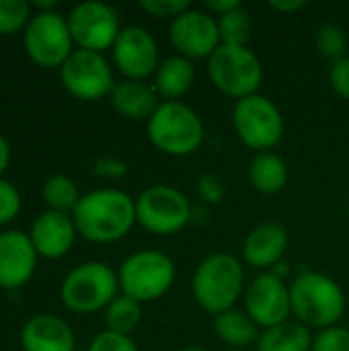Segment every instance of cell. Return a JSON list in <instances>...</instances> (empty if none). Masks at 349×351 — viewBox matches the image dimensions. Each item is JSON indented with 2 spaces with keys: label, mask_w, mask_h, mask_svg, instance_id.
Masks as SVG:
<instances>
[{
  "label": "cell",
  "mask_w": 349,
  "mask_h": 351,
  "mask_svg": "<svg viewBox=\"0 0 349 351\" xmlns=\"http://www.w3.org/2000/svg\"><path fill=\"white\" fill-rule=\"evenodd\" d=\"M78 234L91 243H115L136 222V202L121 189H95L80 197L72 212Z\"/></svg>",
  "instance_id": "6da1fadb"
},
{
  "label": "cell",
  "mask_w": 349,
  "mask_h": 351,
  "mask_svg": "<svg viewBox=\"0 0 349 351\" xmlns=\"http://www.w3.org/2000/svg\"><path fill=\"white\" fill-rule=\"evenodd\" d=\"M245 290V269L230 253H214L206 257L191 280L195 302L210 315L218 317L232 311Z\"/></svg>",
  "instance_id": "7a4b0ae2"
},
{
  "label": "cell",
  "mask_w": 349,
  "mask_h": 351,
  "mask_svg": "<svg viewBox=\"0 0 349 351\" xmlns=\"http://www.w3.org/2000/svg\"><path fill=\"white\" fill-rule=\"evenodd\" d=\"M292 313L309 329H331L346 313V296L339 284L317 271L300 274L290 286Z\"/></svg>",
  "instance_id": "3957f363"
},
{
  "label": "cell",
  "mask_w": 349,
  "mask_h": 351,
  "mask_svg": "<svg viewBox=\"0 0 349 351\" xmlns=\"http://www.w3.org/2000/svg\"><path fill=\"white\" fill-rule=\"evenodd\" d=\"M148 138L165 154L187 156L204 142L200 115L181 101H163L148 119Z\"/></svg>",
  "instance_id": "277c9868"
},
{
  "label": "cell",
  "mask_w": 349,
  "mask_h": 351,
  "mask_svg": "<svg viewBox=\"0 0 349 351\" xmlns=\"http://www.w3.org/2000/svg\"><path fill=\"white\" fill-rule=\"evenodd\" d=\"M117 290L119 280L109 265L101 261H86L64 278L60 298L68 311L88 315L107 308L117 298Z\"/></svg>",
  "instance_id": "5b68a950"
},
{
  "label": "cell",
  "mask_w": 349,
  "mask_h": 351,
  "mask_svg": "<svg viewBox=\"0 0 349 351\" xmlns=\"http://www.w3.org/2000/svg\"><path fill=\"white\" fill-rule=\"evenodd\" d=\"M175 263L160 251H138L130 255L119 271V290L136 302H152L165 296L175 282Z\"/></svg>",
  "instance_id": "8992f818"
},
{
  "label": "cell",
  "mask_w": 349,
  "mask_h": 351,
  "mask_svg": "<svg viewBox=\"0 0 349 351\" xmlns=\"http://www.w3.org/2000/svg\"><path fill=\"white\" fill-rule=\"evenodd\" d=\"M208 74L220 93L241 101L257 95L263 80V66L249 47L220 45L208 58Z\"/></svg>",
  "instance_id": "52a82bcc"
},
{
  "label": "cell",
  "mask_w": 349,
  "mask_h": 351,
  "mask_svg": "<svg viewBox=\"0 0 349 351\" xmlns=\"http://www.w3.org/2000/svg\"><path fill=\"white\" fill-rule=\"evenodd\" d=\"M191 214L189 199L169 185L148 187L136 199V222L150 234H177L191 222Z\"/></svg>",
  "instance_id": "ba28073f"
},
{
  "label": "cell",
  "mask_w": 349,
  "mask_h": 351,
  "mask_svg": "<svg viewBox=\"0 0 349 351\" xmlns=\"http://www.w3.org/2000/svg\"><path fill=\"white\" fill-rule=\"evenodd\" d=\"M23 43L27 56L41 68H62L74 51L68 19L60 12H35L25 27Z\"/></svg>",
  "instance_id": "9c48e42d"
},
{
  "label": "cell",
  "mask_w": 349,
  "mask_h": 351,
  "mask_svg": "<svg viewBox=\"0 0 349 351\" xmlns=\"http://www.w3.org/2000/svg\"><path fill=\"white\" fill-rule=\"evenodd\" d=\"M232 125L241 142L257 152H269L284 136V119L280 109L263 95H251L237 101Z\"/></svg>",
  "instance_id": "30bf717a"
},
{
  "label": "cell",
  "mask_w": 349,
  "mask_h": 351,
  "mask_svg": "<svg viewBox=\"0 0 349 351\" xmlns=\"http://www.w3.org/2000/svg\"><path fill=\"white\" fill-rule=\"evenodd\" d=\"M66 90L80 101H99L115 88L109 62L88 49H74L60 68Z\"/></svg>",
  "instance_id": "8fae6325"
},
{
  "label": "cell",
  "mask_w": 349,
  "mask_h": 351,
  "mask_svg": "<svg viewBox=\"0 0 349 351\" xmlns=\"http://www.w3.org/2000/svg\"><path fill=\"white\" fill-rule=\"evenodd\" d=\"M68 27L78 49H88L97 53L113 47L121 31L115 8L105 2L76 4L68 14Z\"/></svg>",
  "instance_id": "7c38bea8"
},
{
  "label": "cell",
  "mask_w": 349,
  "mask_h": 351,
  "mask_svg": "<svg viewBox=\"0 0 349 351\" xmlns=\"http://www.w3.org/2000/svg\"><path fill=\"white\" fill-rule=\"evenodd\" d=\"M247 315L265 329L278 327L288 321L292 313L290 288L284 280L272 271L257 276L245 292Z\"/></svg>",
  "instance_id": "4fadbf2b"
},
{
  "label": "cell",
  "mask_w": 349,
  "mask_h": 351,
  "mask_svg": "<svg viewBox=\"0 0 349 351\" xmlns=\"http://www.w3.org/2000/svg\"><path fill=\"white\" fill-rule=\"evenodd\" d=\"M171 43L179 51V56L193 58H210L222 43L218 21L200 8H189L179 14L171 23Z\"/></svg>",
  "instance_id": "5bb4252c"
},
{
  "label": "cell",
  "mask_w": 349,
  "mask_h": 351,
  "mask_svg": "<svg viewBox=\"0 0 349 351\" xmlns=\"http://www.w3.org/2000/svg\"><path fill=\"white\" fill-rule=\"evenodd\" d=\"M113 62L128 80H144L158 68V45L154 37L138 25L123 27L113 43Z\"/></svg>",
  "instance_id": "9a60e30c"
},
{
  "label": "cell",
  "mask_w": 349,
  "mask_h": 351,
  "mask_svg": "<svg viewBox=\"0 0 349 351\" xmlns=\"http://www.w3.org/2000/svg\"><path fill=\"white\" fill-rule=\"evenodd\" d=\"M37 257L29 234L21 230L0 232V288H23L35 274Z\"/></svg>",
  "instance_id": "2e32d148"
},
{
  "label": "cell",
  "mask_w": 349,
  "mask_h": 351,
  "mask_svg": "<svg viewBox=\"0 0 349 351\" xmlns=\"http://www.w3.org/2000/svg\"><path fill=\"white\" fill-rule=\"evenodd\" d=\"M76 232L78 230L72 216L47 210L41 216H37L35 222L31 224L29 239L39 257L60 259L72 249Z\"/></svg>",
  "instance_id": "e0dca14e"
},
{
  "label": "cell",
  "mask_w": 349,
  "mask_h": 351,
  "mask_svg": "<svg viewBox=\"0 0 349 351\" xmlns=\"http://www.w3.org/2000/svg\"><path fill=\"white\" fill-rule=\"evenodd\" d=\"M288 251V230L280 222H263L255 226L243 245V259L255 269H269L282 263Z\"/></svg>",
  "instance_id": "ac0fdd59"
},
{
  "label": "cell",
  "mask_w": 349,
  "mask_h": 351,
  "mask_svg": "<svg viewBox=\"0 0 349 351\" xmlns=\"http://www.w3.org/2000/svg\"><path fill=\"white\" fill-rule=\"evenodd\" d=\"M76 339L66 321L53 315L29 319L21 331L23 351H74Z\"/></svg>",
  "instance_id": "d6986e66"
},
{
  "label": "cell",
  "mask_w": 349,
  "mask_h": 351,
  "mask_svg": "<svg viewBox=\"0 0 349 351\" xmlns=\"http://www.w3.org/2000/svg\"><path fill=\"white\" fill-rule=\"evenodd\" d=\"M113 109L128 117V119H150L152 113L158 109V93L154 86L142 82V80H123L115 84V88L109 95Z\"/></svg>",
  "instance_id": "ffe728a7"
},
{
  "label": "cell",
  "mask_w": 349,
  "mask_h": 351,
  "mask_svg": "<svg viewBox=\"0 0 349 351\" xmlns=\"http://www.w3.org/2000/svg\"><path fill=\"white\" fill-rule=\"evenodd\" d=\"M195 80V68L191 60L183 56L167 58L158 64L154 72V88L165 101H179Z\"/></svg>",
  "instance_id": "44dd1931"
},
{
  "label": "cell",
  "mask_w": 349,
  "mask_h": 351,
  "mask_svg": "<svg viewBox=\"0 0 349 351\" xmlns=\"http://www.w3.org/2000/svg\"><path fill=\"white\" fill-rule=\"evenodd\" d=\"M214 333L222 343L232 350H245L259 339V325L241 311H226L214 317Z\"/></svg>",
  "instance_id": "7402d4cb"
},
{
  "label": "cell",
  "mask_w": 349,
  "mask_h": 351,
  "mask_svg": "<svg viewBox=\"0 0 349 351\" xmlns=\"http://www.w3.org/2000/svg\"><path fill=\"white\" fill-rule=\"evenodd\" d=\"M249 181L259 193H280L288 183V167L284 158L274 152H257L249 165Z\"/></svg>",
  "instance_id": "603a6c76"
},
{
  "label": "cell",
  "mask_w": 349,
  "mask_h": 351,
  "mask_svg": "<svg viewBox=\"0 0 349 351\" xmlns=\"http://www.w3.org/2000/svg\"><path fill=\"white\" fill-rule=\"evenodd\" d=\"M313 333L302 323H282L265 329L257 339V351H313Z\"/></svg>",
  "instance_id": "cb8c5ba5"
},
{
  "label": "cell",
  "mask_w": 349,
  "mask_h": 351,
  "mask_svg": "<svg viewBox=\"0 0 349 351\" xmlns=\"http://www.w3.org/2000/svg\"><path fill=\"white\" fill-rule=\"evenodd\" d=\"M41 195L51 212H62V214L74 212L82 197L78 191V185L68 175H51L43 183Z\"/></svg>",
  "instance_id": "d4e9b609"
},
{
  "label": "cell",
  "mask_w": 349,
  "mask_h": 351,
  "mask_svg": "<svg viewBox=\"0 0 349 351\" xmlns=\"http://www.w3.org/2000/svg\"><path fill=\"white\" fill-rule=\"evenodd\" d=\"M142 319V308L140 302L128 298V296H117L107 308H105V325L107 331L117 333V335H125L130 337V333L140 325Z\"/></svg>",
  "instance_id": "484cf974"
},
{
  "label": "cell",
  "mask_w": 349,
  "mask_h": 351,
  "mask_svg": "<svg viewBox=\"0 0 349 351\" xmlns=\"http://www.w3.org/2000/svg\"><path fill=\"white\" fill-rule=\"evenodd\" d=\"M218 31H220V43L222 45L247 47L249 37H251L249 12L243 6H239V8L218 16Z\"/></svg>",
  "instance_id": "4316f807"
},
{
  "label": "cell",
  "mask_w": 349,
  "mask_h": 351,
  "mask_svg": "<svg viewBox=\"0 0 349 351\" xmlns=\"http://www.w3.org/2000/svg\"><path fill=\"white\" fill-rule=\"evenodd\" d=\"M317 47H319V51H321L325 58L337 62V60L346 58L348 35H346V31H344L339 25H335V23H325V25H321L319 31H317Z\"/></svg>",
  "instance_id": "83f0119b"
},
{
  "label": "cell",
  "mask_w": 349,
  "mask_h": 351,
  "mask_svg": "<svg viewBox=\"0 0 349 351\" xmlns=\"http://www.w3.org/2000/svg\"><path fill=\"white\" fill-rule=\"evenodd\" d=\"M31 4L21 0H0V35H12L31 21Z\"/></svg>",
  "instance_id": "f1b7e54d"
},
{
  "label": "cell",
  "mask_w": 349,
  "mask_h": 351,
  "mask_svg": "<svg viewBox=\"0 0 349 351\" xmlns=\"http://www.w3.org/2000/svg\"><path fill=\"white\" fill-rule=\"evenodd\" d=\"M313 351H349V329L335 325L321 331L313 341Z\"/></svg>",
  "instance_id": "f546056e"
},
{
  "label": "cell",
  "mask_w": 349,
  "mask_h": 351,
  "mask_svg": "<svg viewBox=\"0 0 349 351\" xmlns=\"http://www.w3.org/2000/svg\"><path fill=\"white\" fill-rule=\"evenodd\" d=\"M142 10L156 19H177L185 10H189V0H142Z\"/></svg>",
  "instance_id": "4dcf8cb0"
},
{
  "label": "cell",
  "mask_w": 349,
  "mask_h": 351,
  "mask_svg": "<svg viewBox=\"0 0 349 351\" xmlns=\"http://www.w3.org/2000/svg\"><path fill=\"white\" fill-rule=\"evenodd\" d=\"M21 212V193L16 187L0 179V226L12 222Z\"/></svg>",
  "instance_id": "1f68e13d"
},
{
  "label": "cell",
  "mask_w": 349,
  "mask_h": 351,
  "mask_svg": "<svg viewBox=\"0 0 349 351\" xmlns=\"http://www.w3.org/2000/svg\"><path fill=\"white\" fill-rule=\"evenodd\" d=\"M86 351H138L136 343L125 337V335H117V333H111V331H103L99 333Z\"/></svg>",
  "instance_id": "d6a6232c"
},
{
  "label": "cell",
  "mask_w": 349,
  "mask_h": 351,
  "mask_svg": "<svg viewBox=\"0 0 349 351\" xmlns=\"http://www.w3.org/2000/svg\"><path fill=\"white\" fill-rule=\"evenodd\" d=\"M197 193H200V199L208 206H214V204H220L222 197H224V185L218 177L214 175H204L200 177L197 181Z\"/></svg>",
  "instance_id": "836d02e7"
},
{
  "label": "cell",
  "mask_w": 349,
  "mask_h": 351,
  "mask_svg": "<svg viewBox=\"0 0 349 351\" xmlns=\"http://www.w3.org/2000/svg\"><path fill=\"white\" fill-rule=\"evenodd\" d=\"M128 173V165L121 158L113 156H103L93 162V175L103 177V179H119Z\"/></svg>",
  "instance_id": "e575fe53"
},
{
  "label": "cell",
  "mask_w": 349,
  "mask_h": 351,
  "mask_svg": "<svg viewBox=\"0 0 349 351\" xmlns=\"http://www.w3.org/2000/svg\"><path fill=\"white\" fill-rule=\"evenodd\" d=\"M329 80L331 86L335 88L337 95H341L344 99L349 101V58H341L337 62H333L331 70H329Z\"/></svg>",
  "instance_id": "d590c367"
},
{
  "label": "cell",
  "mask_w": 349,
  "mask_h": 351,
  "mask_svg": "<svg viewBox=\"0 0 349 351\" xmlns=\"http://www.w3.org/2000/svg\"><path fill=\"white\" fill-rule=\"evenodd\" d=\"M204 4H206V8H208V10L216 12L218 16H222V14H226V12L234 10V8L243 6L239 0H206Z\"/></svg>",
  "instance_id": "8d00e7d4"
},
{
  "label": "cell",
  "mask_w": 349,
  "mask_h": 351,
  "mask_svg": "<svg viewBox=\"0 0 349 351\" xmlns=\"http://www.w3.org/2000/svg\"><path fill=\"white\" fill-rule=\"evenodd\" d=\"M269 6L280 12H298L306 6V2L304 0H272Z\"/></svg>",
  "instance_id": "74e56055"
},
{
  "label": "cell",
  "mask_w": 349,
  "mask_h": 351,
  "mask_svg": "<svg viewBox=\"0 0 349 351\" xmlns=\"http://www.w3.org/2000/svg\"><path fill=\"white\" fill-rule=\"evenodd\" d=\"M8 162H10V146H8L6 138L0 134V175L6 171Z\"/></svg>",
  "instance_id": "f35d334b"
},
{
  "label": "cell",
  "mask_w": 349,
  "mask_h": 351,
  "mask_svg": "<svg viewBox=\"0 0 349 351\" xmlns=\"http://www.w3.org/2000/svg\"><path fill=\"white\" fill-rule=\"evenodd\" d=\"M56 0H35L31 2V8H37V12H51L56 10Z\"/></svg>",
  "instance_id": "ab89813d"
},
{
  "label": "cell",
  "mask_w": 349,
  "mask_h": 351,
  "mask_svg": "<svg viewBox=\"0 0 349 351\" xmlns=\"http://www.w3.org/2000/svg\"><path fill=\"white\" fill-rule=\"evenodd\" d=\"M183 351H206V350H202V348H187V350H183Z\"/></svg>",
  "instance_id": "60d3db41"
},
{
  "label": "cell",
  "mask_w": 349,
  "mask_h": 351,
  "mask_svg": "<svg viewBox=\"0 0 349 351\" xmlns=\"http://www.w3.org/2000/svg\"><path fill=\"white\" fill-rule=\"evenodd\" d=\"M226 351H243V350H232V348H228V350Z\"/></svg>",
  "instance_id": "b9f144b4"
},
{
  "label": "cell",
  "mask_w": 349,
  "mask_h": 351,
  "mask_svg": "<svg viewBox=\"0 0 349 351\" xmlns=\"http://www.w3.org/2000/svg\"><path fill=\"white\" fill-rule=\"evenodd\" d=\"M348 216H349V206H348Z\"/></svg>",
  "instance_id": "7bdbcfd3"
}]
</instances>
